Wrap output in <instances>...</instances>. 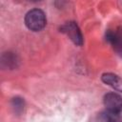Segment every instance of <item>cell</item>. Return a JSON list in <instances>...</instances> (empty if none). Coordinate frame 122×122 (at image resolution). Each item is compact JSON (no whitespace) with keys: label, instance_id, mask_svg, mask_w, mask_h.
Instances as JSON below:
<instances>
[{"label":"cell","instance_id":"6da1fadb","mask_svg":"<svg viewBox=\"0 0 122 122\" xmlns=\"http://www.w3.org/2000/svg\"><path fill=\"white\" fill-rule=\"evenodd\" d=\"M46 15L43 10L39 9H33L27 12L25 16L26 26L33 31H39L46 26Z\"/></svg>","mask_w":122,"mask_h":122},{"label":"cell","instance_id":"7a4b0ae2","mask_svg":"<svg viewBox=\"0 0 122 122\" xmlns=\"http://www.w3.org/2000/svg\"><path fill=\"white\" fill-rule=\"evenodd\" d=\"M61 31L68 35V37L78 46H81L83 44V36L82 33L76 25L75 22H68L65 25L61 27Z\"/></svg>","mask_w":122,"mask_h":122},{"label":"cell","instance_id":"3957f363","mask_svg":"<svg viewBox=\"0 0 122 122\" xmlns=\"http://www.w3.org/2000/svg\"><path fill=\"white\" fill-rule=\"evenodd\" d=\"M104 105L112 112H122V96L116 92H109L104 96Z\"/></svg>","mask_w":122,"mask_h":122},{"label":"cell","instance_id":"277c9868","mask_svg":"<svg viewBox=\"0 0 122 122\" xmlns=\"http://www.w3.org/2000/svg\"><path fill=\"white\" fill-rule=\"evenodd\" d=\"M106 39L112 46L114 51L122 56V29L109 30L106 32Z\"/></svg>","mask_w":122,"mask_h":122},{"label":"cell","instance_id":"5b68a950","mask_svg":"<svg viewBox=\"0 0 122 122\" xmlns=\"http://www.w3.org/2000/svg\"><path fill=\"white\" fill-rule=\"evenodd\" d=\"M101 78L105 84L111 86L112 88H113L118 92H122V79L118 75L108 72V73H104Z\"/></svg>","mask_w":122,"mask_h":122},{"label":"cell","instance_id":"8992f818","mask_svg":"<svg viewBox=\"0 0 122 122\" xmlns=\"http://www.w3.org/2000/svg\"><path fill=\"white\" fill-rule=\"evenodd\" d=\"M16 63H17L16 55L12 54L11 52H6L5 54H3L2 65L6 64V66L8 68H14V67H16Z\"/></svg>","mask_w":122,"mask_h":122},{"label":"cell","instance_id":"52a82bcc","mask_svg":"<svg viewBox=\"0 0 122 122\" xmlns=\"http://www.w3.org/2000/svg\"><path fill=\"white\" fill-rule=\"evenodd\" d=\"M11 107L16 113H20L24 109V100L20 97H14L11 100Z\"/></svg>","mask_w":122,"mask_h":122},{"label":"cell","instance_id":"ba28073f","mask_svg":"<svg viewBox=\"0 0 122 122\" xmlns=\"http://www.w3.org/2000/svg\"><path fill=\"white\" fill-rule=\"evenodd\" d=\"M119 122H122V119H121V117H120V120H119Z\"/></svg>","mask_w":122,"mask_h":122}]
</instances>
